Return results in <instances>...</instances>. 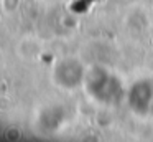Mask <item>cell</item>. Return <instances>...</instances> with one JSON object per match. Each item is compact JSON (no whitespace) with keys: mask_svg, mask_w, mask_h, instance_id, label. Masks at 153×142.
<instances>
[{"mask_svg":"<svg viewBox=\"0 0 153 142\" xmlns=\"http://www.w3.org/2000/svg\"><path fill=\"white\" fill-rule=\"evenodd\" d=\"M22 7V0H2V10L7 15H13L20 10Z\"/></svg>","mask_w":153,"mask_h":142,"instance_id":"obj_3","label":"cell"},{"mask_svg":"<svg viewBox=\"0 0 153 142\" xmlns=\"http://www.w3.org/2000/svg\"><path fill=\"white\" fill-rule=\"evenodd\" d=\"M4 137L10 142H17L23 139V129L18 124H10L4 129Z\"/></svg>","mask_w":153,"mask_h":142,"instance_id":"obj_2","label":"cell"},{"mask_svg":"<svg viewBox=\"0 0 153 142\" xmlns=\"http://www.w3.org/2000/svg\"><path fill=\"white\" fill-rule=\"evenodd\" d=\"M12 107V99L7 94H0V112H7Z\"/></svg>","mask_w":153,"mask_h":142,"instance_id":"obj_5","label":"cell"},{"mask_svg":"<svg viewBox=\"0 0 153 142\" xmlns=\"http://www.w3.org/2000/svg\"><path fill=\"white\" fill-rule=\"evenodd\" d=\"M43 53V43L36 36H23L17 45V55L22 59L35 61Z\"/></svg>","mask_w":153,"mask_h":142,"instance_id":"obj_1","label":"cell"},{"mask_svg":"<svg viewBox=\"0 0 153 142\" xmlns=\"http://www.w3.org/2000/svg\"><path fill=\"white\" fill-rule=\"evenodd\" d=\"M59 23H61V26H63V30H68V32L77 28V25H79L77 18H74L73 15H63L59 20Z\"/></svg>","mask_w":153,"mask_h":142,"instance_id":"obj_4","label":"cell"}]
</instances>
